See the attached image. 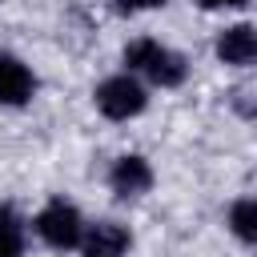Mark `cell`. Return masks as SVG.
Returning a JSON list of instances; mask_svg holds the SVG:
<instances>
[{"label": "cell", "mask_w": 257, "mask_h": 257, "mask_svg": "<svg viewBox=\"0 0 257 257\" xmlns=\"http://www.w3.org/2000/svg\"><path fill=\"white\" fill-rule=\"evenodd\" d=\"M124 72H133L157 88H181L189 76V60L153 36H137L124 44Z\"/></svg>", "instance_id": "obj_1"}, {"label": "cell", "mask_w": 257, "mask_h": 257, "mask_svg": "<svg viewBox=\"0 0 257 257\" xmlns=\"http://www.w3.org/2000/svg\"><path fill=\"white\" fill-rule=\"evenodd\" d=\"M92 104L108 120H133V116H141L149 108V88L133 72H112L92 88Z\"/></svg>", "instance_id": "obj_2"}, {"label": "cell", "mask_w": 257, "mask_h": 257, "mask_svg": "<svg viewBox=\"0 0 257 257\" xmlns=\"http://www.w3.org/2000/svg\"><path fill=\"white\" fill-rule=\"evenodd\" d=\"M84 229H88V221H84L80 209H76L72 201H64V197H52V201L32 217V233H36L48 249H56V253H64V249H80Z\"/></svg>", "instance_id": "obj_3"}, {"label": "cell", "mask_w": 257, "mask_h": 257, "mask_svg": "<svg viewBox=\"0 0 257 257\" xmlns=\"http://www.w3.org/2000/svg\"><path fill=\"white\" fill-rule=\"evenodd\" d=\"M108 189H112L116 197H124V201L145 197V193L153 189V165H149L141 153H124V157H116L112 169H108Z\"/></svg>", "instance_id": "obj_4"}, {"label": "cell", "mask_w": 257, "mask_h": 257, "mask_svg": "<svg viewBox=\"0 0 257 257\" xmlns=\"http://www.w3.org/2000/svg\"><path fill=\"white\" fill-rule=\"evenodd\" d=\"M36 96V72L12 56V52H0V108H20Z\"/></svg>", "instance_id": "obj_5"}, {"label": "cell", "mask_w": 257, "mask_h": 257, "mask_svg": "<svg viewBox=\"0 0 257 257\" xmlns=\"http://www.w3.org/2000/svg\"><path fill=\"white\" fill-rule=\"evenodd\" d=\"M213 52L229 68H253L257 64V24H229L217 36Z\"/></svg>", "instance_id": "obj_6"}, {"label": "cell", "mask_w": 257, "mask_h": 257, "mask_svg": "<svg viewBox=\"0 0 257 257\" xmlns=\"http://www.w3.org/2000/svg\"><path fill=\"white\" fill-rule=\"evenodd\" d=\"M133 249V233L120 221H92L80 241V257H124Z\"/></svg>", "instance_id": "obj_7"}, {"label": "cell", "mask_w": 257, "mask_h": 257, "mask_svg": "<svg viewBox=\"0 0 257 257\" xmlns=\"http://www.w3.org/2000/svg\"><path fill=\"white\" fill-rule=\"evenodd\" d=\"M225 225L241 245H257V197H237L225 213Z\"/></svg>", "instance_id": "obj_8"}, {"label": "cell", "mask_w": 257, "mask_h": 257, "mask_svg": "<svg viewBox=\"0 0 257 257\" xmlns=\"http://www.w3.org/2000/svg\"><path fill=\"white\" fill-rule=\"evenodd\" d=\"M24 241H28L24 217L12 205H0V257H24Z\"/></svg>", "instance_id": "obj_9"}, {"label": "cell", "mask_w": 257, "mask_h": 257, "mask_svg": "<svg viewBox=\"0 0 257 257\" xmlns=\"http://www.w3.org/2000/svg\"><path fill=\"white\" fill-rule=\"evenodd\" d=\"M120 12H128V16H137V12H153V8H161L165 0H112Z\"/></svg>", "instance_id": "obj_10"}, {"label": "cell", "mask_w": 257, "mask_h": 257, "mask_svg": "<svg viewBox=\"0 0 257 257\" xmlns=\"http://www.w3.org/2000/svg\"><path fill=\"white\" fill-rule=\"evenodd\" d=\"M205 12H221V8H241V4H249V0H197Z\"/></svg>", "instance_id": "obj_11"}]
</instances>
